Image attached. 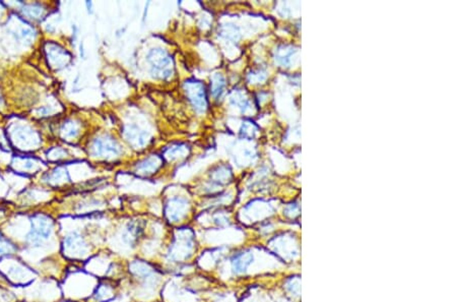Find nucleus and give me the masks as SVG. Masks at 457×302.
<instances>
[{
    "label": "nucleus",
    "instance_id": "1",
    "mask_svg": "<svg viewBox=\"0 0 457 302\" xmlns=\"http://www.w3.org/2000/svg\"><path fill=\"white\" fill-rule=\"evenodd\" d=\"M54 225L46 215L38 214L31 219V230L27 235V242L33 247H40L52 236Z\"/></svg>",
    "mask_w": 457,
    "mask_h": 302
},
{
    "label": "nucleus",
    "instance_id": "2",
    "mask_svg": "<svg viewBox=\"0 0 457 302\" xmlns=\"http://www.w3.org/2000/svg\"><path fill=\"white\" fill-rule=\"evenodd\" d=\"M148 59L152 65V74L154 77L162 80L170 78L173 74V64L171 57L164 50L154 49L150 52Z\"/></svg>",
    "mask_w": 457,
    "mask_h": 302
},
{
    "label": "nucleus",
    "instance_id": "3",
    "mask_svg": "<svg viewBox=\"0 0 457 302\" xmlns=\"http://www.w3.org/2000/svg\"><path fill=\"white\" fill-rule=\"evenodd\" d=\"M194 248L195 245L193 236L189 235L188 233H183V235L179 236L175 243L170 247L167 257L172 262L184 261L192 256Z\"/></svg>",
    "mask_w": 457,
    "mask_h": 302
},
{
    "label": "nucleus",
    "instance_id": "4",
    "mask_svg": "<svg viewBox=\"0 0 457 302\" xmlns=\"http://www.w3.org/2000/svg\"><path fill=\"white\" fill-rule=\"evenodd\" d=\"M63 252L67 257L82 259L88 254L89 246L87 245L83 235L76 231L69 233L64 238Z\"/></svg>",
    "mask_w": 457,
    "mask_h": 302
},
{
    "label": "nucleus",
    "instance_id": "5",
    "mask_svg": "<svg viewBox=\"0 0 457 302\" xmlns=\"http://www.w3.org/2000/svg\"><path fill=\"white\" fill-rule=\"evenodd\" d=\"M121 152L117 143L108 136H101L94 140L92 146V153L97 157L113 158Z\"/></svg>",
    "mask_w": 457,
    "mask_h": 302
},
{
    "label": "nucleus",
    "instance_id": "6",
    "mask_svg": "<svg viewBox=\"0 0 457 302\" xmlns=\"http://www.w3.org/2000/svg\"><path fill=\"white\" fill-rule=\"evenodd\" d=\"M185 90L194 108L198 111H204L207 108V97H206L205 86L199 82L188 81L185 84Z\"/></svg>",
    "mask_w": 457,
    "mask_h": 302
},
{
    "label": "nucleus",
    "instance_id": "7",
    "mask_svg": "<svg viewBox=\"0 0 457 302\" xmlns=\"http://www.w3.org/2000/svg\"><path fill=\"white\" fill-rule=\"evenodd\" d=\"M143 232V228L140 224V222L132 221L127 224L123 233H122V240L126 244V246L133 248L138 243L139 238L141 237Z\"/></svg>",
    "mask_w": 457,
    "mask_h": 302
},
{
    "label": "nucleus",
    "instance_id": "8",
    "mask_svg": "<svg viewBox=\"0 0 457 302\" xmlns=\"http://www.w3.org/2000/svg\"><path fill=\"white\" fill-rule=\"evenodd\" d=\"M188 205L183 199H173L167 206V216L172 222H178L186 215Z\"/></svg>",
    "mask_w": 457,
    "mask_h": 302
},
{
    "label": "nucleus",
    "instance_id": "9",
    "mask_svg": "<svg viewBox=\"0 0 457 302\" xmlns=\"http://www.w3.org/2000/svg\"><path fill=\"white\" fill-rule=\"evenodd\" d=\"M252 261H253V254L251 252H242L236 254L231 259L232 271L237 275L243 274L247 271Z\"/></svg>",
    "mask_w": 457,
    "mask_h": 302
},
{
    "label": "nucleus",
    "instance_id": "10",
    "mask_svg": "<svg viewBox=\"0 0 457 302\" xmlns=\"http://www.w3.org/2000/svg\"><path fill=\"white\" fill-rule=\"evenodd\" d=\"M61 134L64 138H75L79 134V128L74 121H67L61 128Z\"/></svg>",
    "mask_w": 457,
    "mask_h": 302
},
{
    "label": "nucleus",
    "instance_id": "11",
    "mask_svg": "<svg viewBox=\"0 0 457 302\" xmlns=\"http://www.w3.org/2000/svg\"><path fill=\"white\" fill-rule=\"evenodd\" d=\"M113 293H114V290L110 285H101L97 289V293L95 294V296L97 297V299L99 301H103V300H108V299L112 298Z\"/></svg>",
    "mask_w": 457,
    "mask_h": 302
},
{
    "label": "nucleus",
    "instance_id": "12",
    "mask_svg": "<svg viewBox=\"0 0 457 302\" xmlns=\"http://www.w3.org/2000/svg\"><path fill=\"white\" fill-rule=\"evenodd\" d=\"M16 251V247L11 244L5 237L0 235V258L6 255H11Z\"/></svg>",
    "mask_w": 457,
    "mask_h": 302
},
{
    "label": "nucleus",
    "instance_id": "13",
    "mask_svg": "<svg viewBox=\"0 0 457 302\" xmlns=\"http://www.w3.org/2000/svg\"><path fill=\"white\" fill-rule=\"evenodd\" d=\"M23 12L25 15L29 16L30 19H38L41 16L43 9H42L41 6L34 4V5L25 6L23 9Z\"/></svg>",
    "mask_w": 457,
    "mask_h": 302
},
{
    "label": "nucleus",
    "instance_id": "14",
    "mask_svg": "<svg viewBox=\"0 0 457 302\" xmlns=\"http://www.w3.org/2000/svg\"><path fill=\"white\" fill-rule=\"evenodd\" d=\"M225 86L224 84V80L221 77H216V79H213V83H212V94L215 97H218L222 92H223V87Z\"/></svg>",
    "mask_w": 457,
    "mask_h": 302
}]
</instances>
